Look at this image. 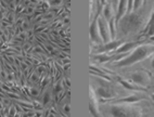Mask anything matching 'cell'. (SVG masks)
Listing matches in <instances>:
<instances>
[{
    "mask_svg": "<svg viewBox=\"0 0 154 117\" xmlns=\"http://www.w3.org/2000/svg\"><path fill=\"white\" fill-rule=\"evenodd\" d=\"M97 93H98L100 97H102V98H111L113 95L112 93L107 89H105V88H99V89L97 90Z\"/></svg>",
    "mask_w": 154,
    "mask_h": 117,
    "instance_id": "obj_11",
    "label": "cell"
},
{
    "mask_svg": "<svg viewBox=\"0 0 154 117\" xmlns=\"http://www.w3.org/2000/svg\"><path fill=\"white\" fill-rule=\"evenodd\" d=\"M154 17V13H153V17Z\"/></svg>",
    "mask_w": 154,
    "mask_h": 117,
    "instance_id": "obj_21",
    "label": "cell"
},
{
    "mask_svg": "<svg viewBox=\"0 0 154 117\" xmlns=\"http://www.w3.org/2000/svg\"><path fill=\"white\" fill-rule=\"evenodd\" d=\"M151 98H152V100L154 101V93H152V95H151Z\"/></svg>",
    "mask_w": 154,
    "mask_h": 117,
    "instance_id": "obj_19",
    "label": "cell"
},
{
    "mask_svg": "<svg viewBox=\"0 0 154 117\" xmlns=\"http://www.w3.org/2000/svg\"><path fill=\"white\" fill-rule=\"evenodd\" d=\"M134 1L135 0H128V3H127V12H131L134 10Z\"/></svg>",
    "mask_w": 154,
    "mask_h": 117,
    "instance_id": "obj_15",
    "label": "cell"
},
{
    "mask_svg": "<svg viewBox=\"0 0 154 117\" xmlns=\"http://www.w3.org/2000/svg\"><path fill=\"white\" fill-rule=\"evenodd\" d=\"M90 36L91 39L96 42H101V36H100L99 33V26H98V22L94 21L90 26Z\"/></svg>",
    "mask_w": 154,
    "mask_h": 117,
    "instance_id": "obj_8",
    "label": "cell"
},
{
    "mask_svg": "<svg viewBox=\"0 0 154 117\" xmlns=\"http://www.w3.org/2000/svg\"><path fill=\"white\" fill-rule=\"evenodd\" d=\"M142 42H139V41H131V42H124L122 46L119 47V49L116 50L117 53H127V52L131 51V50H135L139 45H141Z\"/></svg>",
    "mask_w": 154,
    "mask_h": 117,
    "instance_id": "obj_6",
    "label": "cell"
},
{
    "mask_svg": "<svg viewBox=\"0 0 154 117\" xmlns=\"http://www.w3.org/2000/svg\"><path fill=\"white\" fill-rule=\"evenodd\" d=\"M119 82L121 85H123L125 88L129 90H132V91H146V87H142V86H139V85L135 84V82H129L128 80L126 79H119Z\"/></svg>",
    "mask_w": 154,
    "mask_h": 117,
    "instance_id": "obj_7",
    "label": "cell"
},
{
    "mask_svg": "<svg viewBox=\"0 0 154 117\" xmlns=\"http://www.w3.org/2000/svg\"><path fill=\"white\" fill-rule=\"evenodd\" d=\"M111 114L114 117H141L142 109L129 103L114 104L111 106Z\"/></svg>",
    "mask_w": 154,
    "mask_h": 117,
    "instance_id": "obj_2",
    "label": "cell"
},
{
    "mask_svg": "<svg viewBox=\"0 0 154 117\" xmlns=\"http://www.w3.org/2000/svg\"><path fill=\"white\" fill-rule=\"evenodd\" d=\"M127 3L128 0H119V6H117V15H116V21L119 22L121 17H123L125 15V13L127 12Z\"/></svg>",
    "mask_w": 154,
    "mask_h": 117,
    "instance_id": "obj_9",
    "label": "cell"
},
{
    "mask_svg": "<svg viewBox=\"0 0 154 117\" xmlns=\"http://www.w3.org/2000/svg\"><path fill=\"white\" fill-rule=\"evenodd\" d=\"M124 44L122 40H116V41H110V42H107L106 46L104 47L105 51H112V50H117L119 49V47L122 46V45Z\"/></svg>",
    "mask_w": 154,
    "mask_h": 117,
    "instance_id": "obj_10",
    "label": "cell"
},
{
    "mask_svg": "<svg viewBox=\"0 0 154 117\" xmlns=\"http://www.w3.org/2000/svg\"><path fill=\"white\" fill-rule=\"evenodd\" d=\"M104 15L106 19H111V15H112V13H111L110 11V7H106L104 10Z\"/></svg>",
    "mask_w": 154,
    "mask_h": 117,
    "instance_id": "obj_16",
    "label": "cell"
},
{
    "mask_svg": "<svg viewBox=\"0 0 154 117\" xmlns=\"http://www.w3.org/2000/svg\"><path fill=\"white\" fill-rule=\"evenodd\" d=\"M143 2H144V0H135V1H134V10L140 9L141 7H142Z\"/></svg>",
    "mask_w": 154,
    "mask_h": 117,
    "instance_id": "obj_14",
    "label": "cell"
},
{
    "mask_svg": "<svg viewBox=\"0 0 154 117\" xmlns=\"http://www.w3.org/2000/svg\"><path fill=\"white\" fill-rule=\"evenodd\" d=\"M130 79L132 80V82L144 87V86L149 85V82H150V75L146 72L138 71L130 75Z\"/></svg>",
    "mask_w": 154,
    "mask_h": 117,
    "instance_id": "obj_4",
    "label": "cell"
},
{
    "mask_svg": "<svg viewBox=\"0 0 154 117\" xmlns=\"http://www.w3.org/2000/svg\"><path fill=\"white\" fill-rule=\"evenodd\" d=\"M152 67H153V69H154V57L152 59Z\"/></svg>",
    "mask_w": 154,
    "mask_h": 117,
    "instance_id": "obj_18",
    "label": "cell"
},
{
    "mask_svg": "<svg viewBox=\"0 0 154 117\" xmlns=\"http://www.w3.org/2000/svg\"><path fill=\"white\" fill-rule=\"evenodd\" d=\"M141 24V20L139 15L136 14H129L123 19L122 22V29L124 33H129L131 30L137 29Z\"/></svg>",
    "mask_w": 154,
    "mask_h": 117,
    "instance_id": "obj_3",
    "label": "cell"
},
{
    "mask_svg": "<svg viewBox=\"0 0 154 117\" xmlns=\"http://www.w3.org/2000/svg\"><path fill=\"white\" fill-rule=\"evenodd\" d=\"M119 0H114V6H119Z\"/></svg>",
    "mask_w": 154,
    "mask_h": 117,
    "instance_id": "obj_17",
    "label": "cell"
},
{
    "mask_svg": "<svg viewBox=\"0 0 154 117\" xmlns=\"http://www.w3.org/2000/svg\"><path fill=\"white\" fill-rule=\"evenodd\" d=\"M152 54H154V45L153 44H141L132 51V53H130L128 57H126L125 59L119 61L116 65L121 66V67L132 65V64H135V63L146 60V57H149Z\"/></svg>",
    "mask_w": 154,
    "mask_h": 117,
    "instance_id": "obj_1",
    "label": "cell"
},
{
    "mask_svg": "<svg viewBox=\"0 0 154 117\" xmlns=\"http://www.w3.org/2000/svg\"><path fill=\"white\" fill-rule=\"evenodd\" d=\"M142 98L137 97V95H131V97H128V98L122 99V100H119V102H123V103H134V102H138Z\"/></svg>",
    "mask_w": 154,
    "mask_h": 117,
    "instance_id": "obj_12",
    "label": "cell"
},
{
    "mask_svg": "<svg viewBox=\"0 0 154 117\" xmlns=\"http://www.w3.org/2000/svg\"><path fill=\"white\" fill-rule=\"evenodd\" d=\"M98 26H99V32L101 38L103 39V42H110L111 40V33L109 30V25L106 24V21L104 19H99L98 21Z\"/></svg>",
    "mask_w": 154,
    "mask_h": 117,
    "instance_id": "obj_5",
    "label": "cell"
},
{
    "mask_svg": "<svg viewBox=\"0 0 154 117\" xmlns=\"http://www.w3.org/2000/svg\"><path fill=\"white\" fill-rule=\"evenodd\" d=\"M150 39H151L152 41H154V36H152V37H151V38H150Z\"/></svg>",
    "mask_w": 154,
    "mask_h": 117,
    "instance_id": "obj_20",
    "label": "cell"
},
{
    "mask_svg": "<svg viewBox=\"0 0 154 117\" xmlns=\"http://www.w3.org/2000/svg\"><path fill=\"white\" fill-rule=\"evenodd\" d=\"M115 23H114V19H111L110 20V23H109V28H110V33H111V37H114L115 36Z\"/></svg>",
    "mask_w": 154,
    "mask_h": 117,
    "instance_id": "obj_13",
    "label": "cell"
}]
</instances>
